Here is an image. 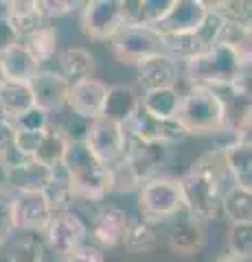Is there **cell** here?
<instances>
[{"label": "cell", "instance_id": "obj_27", "mask_svg": "<svg viewBox=\"0 0 252 262\" xmlns=\"http://www.w3.org/2000/svg\"><path fill=\"white\" fill-rule=\"evenodd\" d=\"M31 107H33V96H31L29 83H15V81L3 79V83H0V116L15 120Z\"/></svg>", "mask_w": 252, "mask_h": 262}, {"label": "cell", "instance_id": "obj_40", "mask_svg": "<svg viewBox=\"0 0 252 262\" xmlns=\"http://www.w3.org/2000/svg\"><path fill=\"white\" fill-rule=\"evenodd\" d=\"M215 262H241V260H239V258H235L232 253L226 251V253H222V256H219V258H215Z\"/></svg>", "mask_w": 252, "mask_h": 262}, {"label": "cell", "instance_id": "obj_39", "mask_svg": "<svg viewBox=\"0 0 252 262\" xmlns=\"http://www.w3.org/2000/svg\"><path fill=\"white\" fill-rule=\"evenodd\" d=\"M62 262H105L103 260V253L94 247H79L77 251L68 253V256H64Z\"/></svg>", "mask_w": 252, "mask_h": 262}, {"label": "cell", "instance_id": "obj_4", "mask_svg": "<svg viewBox=\"0 0 252 262\" xmlns=\"http://www.w3.org/2000/svg\"><path fill=\"white\" fill-rule=\"evenodd\" d=\"M176 120L186 136H210L226 131V98L210 88L191 85L182 94Z\"/></svg>", "mask_w": 252, "mask_h": 262}, {"label": "cell", "instance_id": "obj_32", "mask_svg": "<svg viewBox=\"0 0 252 262\" xmlns=\"http://www.w3.org/2000/svg\"><path fill=\"white\" fill-rule=\"evenodd\" d=\"M226 245H228V253L241 262H250L252 258V223H237L228 227V236H226Z\"/></svg>", "mask_w": 252, "mask_h": 262}, {"label": "cell", "instance_id": "obj_15", "mask_svg": "<svg viewBox=\"0 0 252 262\" xmlns=\"http://www.w3.org/2000/svg\"><path fill=\"white\" fill-rule=\"evenodd\" d=\"M53 208L48 203L44 192H22L13 194V219L15 229H27V232L44 234L53 219Z\"/></svg>", "mask_w": 252, "mask_h": 262}, {"label": "cell", "instance_id": "obj_30", "mask_svg": "<svg viewBox=\"0 0 252 262\" xmlns=\"http://www.w3.org/2000/svg\"><path fill=\"white\" fill-rule=\"evenodd\" d=\"M121 245L129 253H149L158 247V232L151 223L143 219L129 221L123 238H121Z\"/></svg>", "mask_w": 252, "mask_h": 262}, {"label": "cell", "instance_id": "obj_20", "mask_svg": "<svg viewBox=\"0 0 252 262\" xmlns=\"http://www.w3.org/2000/svg\"><path fill=\"white\" fill-rule=\"evenodd\" d=\"M141 110V96L136 94L132 85H108V98H105L103 116L119 122V125L127 127L134 120V116Z\"/></svg>", "mask_w": 252, "mask_h": 262}, {"label": "cell", "instance_id": "obj_31", "mask_svg": "<svg viewBox=\"0 0 252 262\" xmlns=\"http://www.w3.org/2000/svg\"><path fill=\"white\" fill-rule=\"evenodd\" d=\"M24 39V46H27V51L35 57V61L42 66L44 61H51L55 53H57V29L51 27V24H44V27H40L37 31L29 33Z\"/></svg>", "mask_w": 252, "mask_h": 262}, {"label": "cell", "instance_id": "obj_11", "mask_svg": "<svg viewBox=\"0 0 252 262\" xmlns=\"http://www.w3.org/2000/svg\"><path fill=\"white\" fill-rule=\"evenodd\" d=\"M206 18H208V7L204 0H171L169 11L151 29L160 37H173L200 29Z\"/></svg>", "mask_w": 252, "mask_h": 262}, {"label": "cell", "instance_id": "obj_21", "mask_svg": "<svg viewBox=\"0 0 252 262\" xmlns=\"http://www.w3.org/2000/svg\"><path fill=\"white\" fill-rule=\"evenodd\" d=\"M40 70L42 68H40V63L35 61V57L27 51V46L22 42L0 55V77L5 81L29 83Z\"/></svg>", "mask_w": 252, "mask_h": 262}, {"label": "cell", "instance_id": "obj_9", "mask_svg": "<svg viewBox=\"0 0 252 262\" xmlns=\"http://www.w3.org/2000/svg\"><path fill=\"white\" fill-rule=\"evenodd\" d=\"M112 51L121 63L136 66L147 57L165 53V39L149 27H125L112 39Z\"/></svg>", "mask_w": 252, "mask_h": 262}, {"label": "cell", "instance_id": "obj_13", "mask_svg": "<svg viewBox=\"0 0 252 262\" xmlns=\"http://www.w3.org/2000/svg\"><path fill=\"white\" fill-rule=\"evenodd\" d=\"M105 98H108V83H103L101 79L92 77V79L75 81L68 88L66 107H70L75 116L92 122L103 116Z\"/></svg>", "mask_w": 252, "mask_h": 262}, {"label": "cell", "instance_id": "obj_35", "mask_svg": "<svg viewBox=\"0 0 252 262\" xmlns=\"http://www.w3.org/2000/svg\"><path fill=\"white\" fill-rule=\"evenodd\" d=\"M11 122L18 131H44L51 125V118H48V114L40 112L37 107H31L29 112H24L22 116H18Z\"/></svg>", "mask_w": 252, "mask_h": 262}, {"label": "cell", "instance_id": "obj_7", "mask_svg": "<svg viewBox=\"0 0 252 262\" xmlns=\"http://www.w3.org/2000/svg\"><path fill=\"white\" fill-rule=\"evenodd\" d=\"M224 33V20L219 18L215 11L208 9V18L204 20L200 29H195L191 33H182V35L173 37H162L165 39V53L169 57H173L176 61H191L195 57L204 55L210 51Z\"/></svg>", "mask_w": 252, "mask_h": 262}, {"label": "cell", "instance_id": "obj_37", "mask_svg": "<svg viewBox=\"0 0 252 262\" xmlns=\"http://www.w3.org/2000/svg\"><path fill=\"white\" fill-rule=\"evenodd\" d=\"M40 7H42L44 20H53V18L57 20L75 11L79 3H70V0H40Z\"/></svg>", "mask_w": 252, "mask_h": 262}, {"label": "cell", "instance_id": "obj_36", "mask_svg": "<svg viewBox=\"0 0 252 262\" xmlns=\"http://www.w3.org/2000/svg\"><path fill=\"white\" fill-rule=\"evenodd\" d=\"M15 232V219H13V194L0 188V234L11 236Z\"/></svg>", "mask_w": 252, "mask_h": 262}, {"label": "cell", "instance_id": "obj_17", "mask_svg": "<svg viewBox=\"0 0 252 262\" xmlns=\"http://www.w3.org/2000/svg\"><path fill=\"white\" fill-rule=\"evenodd\" d=\"M217 151L222 166L232 179V186L252 192V144L243 140H230Z\"/></svg>", "mask_w": 252, "mask_h": 262}, {"label": "cell", "instance_id": "obj_8", "mask_svg": "<svg viewBox=\"0 0 252 262\" xmlns=\"http://www.w3.org/2000/svg\"><path fill=\"white\" fill-rule=\"evenodd\" d=\"M81 7V31L94 42H112L125 29L121 0H90Z\"/></svg>", "mask_w": 252, "mask_h": 262}, {"label": "cell", "instance_id": "obj_16", "mask_svg": "<svg viewBox=\"0 0 252 262\" xmlns=\"http://www.w3.org/2000/svg\"><path fill=\"white\" fill-rule=\"evenodd\" d=\"M136 75H138V83L143 85L145 92L176 88L178 77H180V66H178L173 57H169L167 53H160L136 63Z\"/></svg>", "mask_w": 252, "mask_h": 262}, {"label": "cell", "instance_id": "obj_12", "mask_svg": "<svg viewBox=\"0 0 252 262\" xmlns=\"http://www.w3.org/2000/svg\"><path fill=\"white\" fill-rule=\"evenodd\" d=\"M127 131V138L132 136L136 142H143V144H162V146H173V144H180L184 142L186 138V131L182 129V125L173 120H156L147 116L143 110H138V114L134 116V120L125 127Z\"/></svg>", "mask_w": 252, "mask_h": 262}, {"label": "cell", "instance_id": "obj_19", "mask_svg": "<svg viewBox=\"0 0 252 262\" xmlns=\"http://www.w3.org/2000/svg\"><path fill=\"white\" fill-rule=\"evenodd\" d=\"M206 245V232L204 223L195 221L193 216L186 214L171 227L169 232V249L180 258H193L204 249Z\"/></svg>", "mask_w": 252, "mask_h": 262}, {"label": "cell", "instance_id": "obj_41", "mask_svg": "<svg viewBox=\"0 0 252 262\" xmlns=\"http://www.w3.org/2000/svg\"><path fill=\"white\" fill-rule=\"evenodd\" d=\"M5 241H7V236H5V234H0V249H3V245H5Z\"/></svg>", "mask_w": 252, "mask_h": 262}, {"label": "cell", "instance_id": "obj_26", "mask_svg": "<svg viewBox=\"0 0 252 262\" xmlns=\"http://www.w3.org/2000/svg\"><path fill=\"white\" fill-rule=\"evenodd\" d=\"M7 18L11 20L20 37H27L29 33L46 24L40 0H11V3H7Z\"/></svg>", "mask_w": 252, "mask_h": 262}, {"label": "cell", "instance_id": "obj_38", "mask_svg": "<svg viewBox=\"0 0 252 262\" xmlns=\"http://www.w3.org/2000/svg\"><path fill=\"white\" fill-rule=\"evenodd\" d=\"M22 42V37L18 35V31L11 24V20L7 15H0V55L7 53L9 48L18 46Z\"/></svg>", "mask_w": 252, "mask_h": 262}, {"label": "cell", "instance_id": "obj_34", "mask_svg": "<svg viewBox=\"0 0 252 262\" xmlns=\"http://www.w3.org/2000/svg\"><path fill=\"white\" fill-rule=\"evenodd\" d=\"M11 262H44V245L37 236L24 238L11 253Z\"/></svg>", "mask_w": 252, "mask_h": 262}, {"label": "cell", "instance_id": "obj_33", "mask_svg": "<svg viewBox=\"0 0 252 262\" xmlns=\"http://www.w3.org/2000/svg\"><path fill=\"white\" fill-rule=\"evenodd\" d=\"M24 155L18 153L15 149V127L9 118L0 116V164H3L5 168H11L15 164H22Z\"/></svg>", "mask_w": 252, "mask_h": 262}, {"label": "cell", "instance_id": "obj_25", "mask_svg": "<svg viewBox=\"0 0 252 262\" xmlns=\"http://www.w3.org/2000/svg\"><path fill=\"white\" fill-rule=\"evenodd\" d=\"M182 94L176 88H165V90H151L145 92L141 98V110L147 116L156 120H173L180 110Z\"/></svg>", "mask_w": 252, "mask_h": 262}, {"label": "cell", "instance_id": "obj_18", "mask_svg": "<svg viewBox=\"0 0 252 262\" xmlns=\"http://www.w3.org/2000/svg\"><path fill=\"white\" fill-rule=\"evenodd\" d=\"M53 179H55V170L35 160H24L22 164L7 168V186L13 188L15 194L44 192Z\"/></svg>", "mask_w": 252, "mask_h": 262}, {"label": "cell", "instance_id": "obj_22", "mask_svg": "<svg viewBox=\"0 0 252 262\" xmlns=\"http://www.w3.org/2000/svg\"><path fill=\"white\" fill-rule=\"evenodd\" d=\"M127 223L129 216L125 214V210L117 206H105L92 219V236L103 247H117L121 238H123Z\"/></svg>", "mask_w": 252, "mask_h": 262}, {"label": "cell", "instance_id": "obj_2", "mask_svg": "<svg viewBox=\"0 0 252 262\" xmlns=\"http://www.w3.org/2000/svg\"><path fill=\"white\" fill-rule=\"evenodd\" d=\"M186 79L193 85L228 90L250 72V46H235L228 42H217L204 55L186 61Z\"/></svg>", "mask_w": 252, "mask_h": 262}, {"label": "cell", "instance_id": "obj_28", "mask_svg": "<svg viewBox=\"0 0 252 262\" xmlns=\"http://www.w3.org/2000/svg\"><path fill=\"white\" fill-rule=\"evenodd\" d=\"M94 55L88 51V48L81 46H70L60 55V75L68 81V83H75V81H84V79H92L94 72Z\"/></svg>", "mask_w": 252, "mask_h": 262}, {"label": "cell", "instance_id": "obj_10", "mask_svg": "<svg viewBox=\"0 0 252 262\" xmlns=\"http://www.w3.org/2000/svg\"><path fill=\"white\" fill-rule=\"evenodd\" d=\"M88 236V227L81 221V216L72 210H62L55 212L51 223L44 229V238L46 245L60 256H68V253L77 251L79 247H84V241Z\"/></svg>", "mask_w": 252, "mask_h": 262}, {"label": "cell", "instance_id": "obj_6", "mask_svg": "<svg viewBox=\"0 0 252 262\" xmlns=\"http://www.w3.org/2000/svg\"><path fill=\"white\" fill-rule=\"evenodd\" d=\"M81 140L88 146V151L94 155V160L101 162L108 168H112L117 162L123 160V155L129 146L125 127L105 116L92 120L86 127V134Z\"/></svg>", "mask_w": 252, "mask_h": 262}, {"label": "cell", "instance_id": "obj_5", "mask_svg": "<svg viewBox=\"0 0 252 262\" xmlns=\"http://www.w3.org/2000/svg\"><path fill=\"white\" fill-rule=\"evenodd\" d=\"M138 210L147 223H162L184 212L180 182L176 177L156 175L138 188Z\"/></svg>", "mask_w": 252, "mask_h": 262}, {"label": "cell", "instance_id": "obj_29", "mask_svg": "<svg viewBox=\"0 0 252 262\" xmlns=\"http://www.w3.org/2000/svg\"><path fill=\"white\" fill-rule=\"evenodd\" d=\"M219 210L224 212V216L228 219L230 225L237 223H252V192L243 190V188L230 186L228 190H224Z\"/></svg>", "mask_w": 252, "mask_h": 262}, {"label": "cell", "instance_id": "obj_14", "mask_svg": "<svg viewBox=\"0 0 252 262\" xmlns=\"http://www.w3.org/2000/svg\"><path fill=\"white\" fill-rule=\"evenodd\" d=\"M31 96H33V107L44 114H55L66 107L68 88L70 83L55 70H40L37 75L29 81Z\"/></svg>", "mask_w": 252, "mask_h": 262}, {"label": "cell", "instance_id": "obj_1", "mask_svg": "<svg viewBox=\"0 0 252 262\" xmlns=\"http://www.w3.org/2000/svg\"><path fill=\"white\" fill-rule=\"evenodd\" d=\"M219 151L202 155L195 160L189 170L178 179L184 199V212L200 223L217 219L219 203H222V166H219Z\"/></svg>", "mask_w": 252, "mask_h": 262}, {"label": "cell", "instance_id": "obj_23", "mask_svg": "<svg viewBox=\"0 0 252 262\" xmlns=\"http://www.w3.org/2000/svg\"><path fill=\"white\" fill-rule=\"evenodd\" d=\"M169 7L171 0H121L125 27H156Z\"/></svg>", "mask_w": 252, "mask_h": 262}, {"label": "cell", "instance_id": "obj_3", "mask_svg": "<svg viewBox=\"0 0 252 262\" xmlns=\"http://www.w3.org/2000/svg\"><path fill=\"white\" fill-rule=\"evenodd\" d=\"M62 173L75 196L86 201H101L112 192V173L108 166L94 160L84 140H70L62 160Z\"/></svg>", "mask_w": 252, "mask_h": 262}, {"label": "cell", "instance_id": "obj_24", "mask_svg": "<svg viewBox=\"0 0 252 262\" xmlns=\"http://www.w3.org/2000/svg\"><path fill=\"white\" fill-rule=\"evenodd\" d=\"M70 140H72V138L68 136L66 129H62L57 125H48L31 160L44 164V166L53 168V170L60 168L62 166V160H64V153H66Z\"/></svg>", "mask_w": 252, "mask_h": 262}]
</instances>
